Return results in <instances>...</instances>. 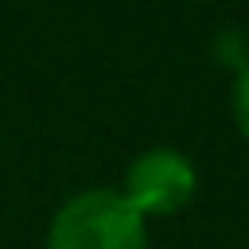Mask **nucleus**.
<instances>
[{
    "mask_svg": "<svg viewBox=\"0 0 249 249\" xmlns=\"http://www.w3.org/2000/svg\"><path fill=\"white\" fill-rule=\"evenodd\" d=\"M47 249H148L144 214L121 191H82L58 206Z\"/></svg>",
    "mask_w": 249,
    "mask_h": 249,
    "instance_id": "obj_1",
    "label": "nucleus"
},
{
    "mask_svg": "<svg viewBox=\"0 0 249 249\" xmlns=\"http://www.w3.org/2000/svg\"><path fill=\"white\" fill-rule=\"evenodd\" d=\"M121 195L144 218L148 214H175L195 195V167L175 148H148L128 163Z\"/></svg>",
    "mask_w": 249,
    "mask_h": 249,
    "instance_id": "obj_2",
    "label": "nucleus"
},
{
    "mask_svg": "<svg viewBox=\"0 0 249 249\" xmlns=\"http://www.w3.org/2000/svg\"><path fill=\"white\" fill-rule=\"evenodd\" d=\"M214 54H218V62H226V66H233V70H245V66H249V39H245V31L226 27V31L214 39Z\"/></svg>",
    "mask_w": 249,
    "mask_h": 249,
    "instance_id": "obj_3",
    "label": "nucleus"
},
{
    "mask_svg": "<svg viewBox=\"0 0 249 249\" xmlns=\"http://www.w3.org/2000/svg\"><path fill=\"white\" fill-rule=\"evenodd\" d=\"M233 117H237L241 132L249 136V66L237 70V82H233Z\"/></svg>",
    "mask_w": 249,
    "mask_h": 249,
    "instance_id": "obj_4",
    "label": "nucleus"
}]
</instances>
